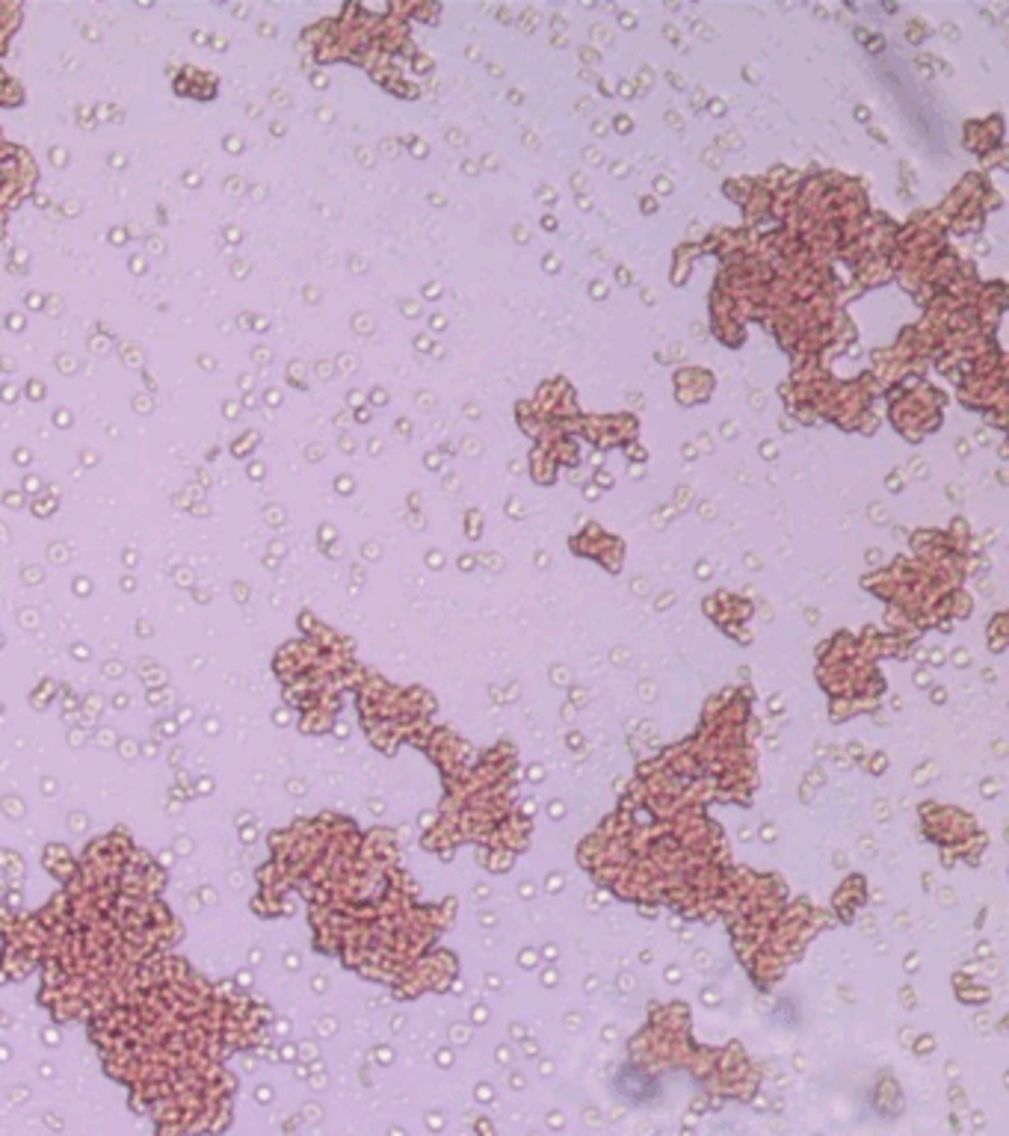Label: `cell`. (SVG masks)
<instances>
[{"mask_svg":"<svg viewBox=\"0 0 1009 1136\" xmlns=\"http://www.w3.org/2000/svg\"><path fill=\"white\" fill-rule=\"evenodd\" d=\"M616 1089L634 1104H646L648 1098L657 1095V1083L651 1080L648 1074H639L637 1069H625L619 1077H616Z\"/></svg>","mask_w":1009,"mask_h":1136,"instance_id":"6da1fadb","label":"cell"}]
</instances>
